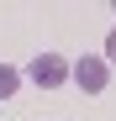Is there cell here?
Instances as JSON below:
<instances>
[{"label": "cell", "mask_w": 116, "mask_h": 121, "mask_svg": "<svg viewBox=\"0 0 116 121\" xmlns=\"http://www.w3.org/2000/svg\"><path fill=\"white\" fill-rule=\"evenodd\" d=\"M69 74H74V84H79L85 95H100L106 90V58H79Z\"/></svg>", "instance_id": "cell-2"}, {"label": "cell", "mask_w": 116, "mask_h": 121, "mask_svg": "<svg viewBox=\"0 0 116 121\" xmlns=\"http://www.w3.org/2000/svg\"><path fill=\"white\" fill-rule=\"evenodd\" d=\"M27 74H32V84H42V90H58V84L69 79V63H63L58 53H37Z\"/></svg>", "instance_id": "cell-1"}, {"label": "cell", "mask_w": 116, "mask_h": 121, "mask_svg": "<svg viewBox=\"0 0 116 121\" xmlns=\"http://www.w3.org/2000/svg\"><path fill=\"white\" fill-rule=\"evenodd\" d=\"M16 84H21V74H16L11 63H0V100H11V95H16Z\"/></svg>", "instance_id": "cell-3"}, {"label": "cell", "mask_w": 116, "mask_h": 121, "mask_svg": "<svg viewBox=\"0 0 116 121\" xmlns=\"http://www.w3.org/2000/svg\"><path fill=\"white\" fill-rule=\"evenodd\" d=\"M106 53H111V63H116V32H111V37H106Z\"/></svg>", "instance_id": "cell-4"}]
</instances>
